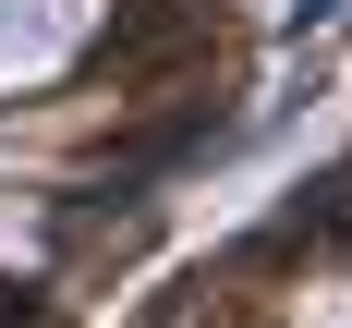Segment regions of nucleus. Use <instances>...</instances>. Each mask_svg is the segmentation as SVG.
Masks as SVG:
<instances>
[{
  "label": "nucleus",
  "mask_w": 352,
  "mask_h": 328,
  "mask_svg": "<svg viewBox=\"0 0 352 328\" xmlns=\"http://www.w3.org/2000/svg\"><path fill=\"white\" fill-rule=\"evenodd\" d=\"M219 0H0V328H85L170 182L231 134Z\"/></svg>",
  "instance_id": "obj_1"
}]
</instances>
